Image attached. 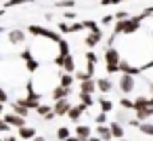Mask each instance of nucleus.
<instances>
[{"label": "nucleus", "mask_w": 153, "mask_h": 141, "mask_svg": "<svg viewBox=\"0 0 153 141\" xmlns=\"http://www.w3.org/2000/svg\"><path fill=\"white\" fill-rule=\"evenodd\" d=\"M27 32L32 34V36H44V38H48V40H53V42H59L61 40V32H53V30H46V28H42V26H30L27 28Z\"/></svg>", "instance_id": "f257e3e1"}, {"label": "nucleus", "mask_w": 153, "mask_h": 141, "mask_svg": "<svg viewBox=\"0 0 153 141\" xmlns=\"http://www.w3.org/2000/svg\"><path fill=\"white\" fill-rule=\"evenodd\" d=\"M143 19H145V15H136V17L126 19V21H124V32H122V34H124V36H130V34L138 32V28H140Z\"/></svg>", "instance_id": "f03ea898"}, {"label": "nucleus", "mask_w": 153, "mask_h": 141, "mask_svg": "<svg viewBox=\"0 0 153 141\" xmlns=\"http://www.w3.org/2000/svg\"><path fill=\"white\" fill-rule=\"evenodd\" d=\"M117 86H120V91L124 93V95H130V93H134V76H130V74H122V78H120V82H117Z\"/></svg>", "instance_id": "7ed1b4c3"}, {"label": "nucleus", "mask_w": 153, "mask_h": 141, "mask_svg": "<svg viewBox=\"0 0 153 141\" xmlns=\"http://www.w3.org/2000/svg\"><path fill=\"white\" fill-rule=\"evenodd\" d=\"M69 107H71V103L67 101V97H61V99H55V103H53V112H55L57 116H67V112H69Z\"/></svg>", "instance_id": "20e7f679"}, {"label": "nucleus", "mask_w": 153, "mask_h": 141, "mask_svg": "<svg viewBox=\"0 0 153 141\" xmlns=\"http://www.w3.org/2000/svg\"><path fill=\"white\" fill-rule=\"evenodd\" d=\"M122 61V57H120V53H117V49L111 44V46H107V51H105V65H117Z\"/></svg>", "instance_id": "39448f33"}, {"label": "nucleus", "mask_w": 153, "mask_h": 141, "mask_svg": "<svg viewBox=\"0 0 153 141\" xmlns=\"http://www.w3.org/2000/svg\"><path fill=\"white\" fill-rule=\"evenodd\" d=\"M21 59L25 61V65H27V72H36V70L40 68V63L34 59V55H32V51H30V49H25V51L21 53Z\"/></svg>", "instance_id": "423d86ee"}, {"label": "nucleus", "mask_w": 153, "mask_h": 141, "mask_svg": "<svg viewBox=\"0 0 153 141\" xmlns=\"http://www.w3.org/2000/svg\"><path fill=\"white\" fill-rule=\"evenodd\" d=\"M101 38H103V32H101V30H94V32H90V34L84 38V44H86L88 49H94V46L101 42Z\"/></svg>", "instance_id": "0eeeda50"}, {"label": "nucleus", "mask_w": 153, "mask_h": 141, "mask_svg": "<svg viewBox=\"0 0 153 141\" xmlns=\"http://www.w3.org/2000/svg\"><path fill=\"white\" fill-rule=\"evenodd\" d=\"M88 107L84 105V103H78V105H71L69 107V112H67V116H69V120H74V122H78L80 118H82V114L86 112Z\"/></svg>", "instance_id": "6e6552de"}, {"label": "nucleus", "mask_w": 153, "mask_h": 141, "mask_svg": "<svg viewBox=\"0 0 153 141\" xmlns=\"http://www.w3.org/2000/svg\"><path fill=\"white\" fill-rule=\"evenodd\" d=\"M2 118H4L11 126H15V128H19V126H23V124H25V118H23V116H19V114H15V112H9V114H4Z\"/></svg>", "instance_id": "1a4fd4ad"}, {"label": "nucleus", "mask_w": 153, "mask_h": 141, "mask_svg": "<svg viewBox=\"0 0 153 141\" xmlns=\"http://www.w3.org/2000/svg\"><path fill=\"white\" fill-rule=\"evenodd\" d=\"M117 70H120L122 74H130V76H138V74H143V70H140V68H134V65H132V63H128V61H120Z\"/></svg>", "instance_id": "9d476101"}, {"label": "nucleus", "mask_w": 153, "mask_h": 141, "mask_svg": "<svg viewBox=\"0 0 153 141\" xmlns=\"http://www.w3.org/2000/svg\"><path fill=\"white\" fill-rule=\"evenodd\" d=\"M17 137H19V139H34V137H36V128L23 124V126L17 128Z\"/></svg>", "instance_id": "9b49d317"}, {"label": "nucleus", "mask_w": 153, "mask_h": 141, "mask_svg": "<svg viewBox=\"0 0 153 141\" xmlns=\"http://www.w3.org/2000/svg\"><path fill=\"white\" fill-rule=\"evenodd\" d=\"M25 40V32L23 30H11L9 32V42L11 44H19V42H23Z\"/></svg>", "instance_id": "f8f14e48"}, {"label": "nucleus", "mask_w": 153, "mask_h": 141, "mask_svg": "<svg viewBox=\"0 0 153 141\" xmlns=\"http://www.w3.org/2000/svg\"><path fill=\"white\" fill-rule=\"evenodd\" d=\"M76 135L80 137V141H88V137L92 135V128L86 126V124H78L76 126Z\"/></svg>", "instance_id": "ddd939ff"}, {"label": "nucleus", "mask_w": 153, "mask_h": 141, "mask_svg": "<svg viewBox=\"0 0 153 141\" xmlns=\"http://www.w3.org/2000/svg\"><path fill=\"white\" fill-rule=\"evenodd\" d=\"M61 70H63V72H69V74H74V72H76V59H74V55H71V53L63 59Z\"/></svg>", "instance_id": "4468645a"}, {"label": "nucleus", "mask_w": 153, "mask_h": 141, "mask_svg": "<svg viewBox=\"0 0 153 141\" xmlns=\"http://www.w3.org/2000/svg\"><path fill=\"white\" fill-rule=\"evenodd\" d=\"M111 88H113L111 78H99V80H97V91H101V93H109Z\"/></svg>", "instance_id": "2eb2a0df"}, {"label": "nucleus", "mask_w": 153, "mask_h": 141, "mask_svg": "<svg viewBox=\"0 0 153 141\" xmlns=\"http://www.w3.org/2000/svg\"><path fill=\"white\" fill-rule=\"evenodd\" d=\"M94 91H97V82H94L92 78H88V80H82V82H80V93H90V95H92Z\"/></svg>", "instance_id": "dca6fc26"}, {"label": "nucleus", "mask_w": 153, "mask_h": 141, "mask_svg": "<svg viewBox=\"0 0 153 141\" xmlns=\"http://www.w3.org/2000/svg\"><path fill=\"white\" fill-rule=\"evenodd\" d=\"M97 135H99L103 141H111V139H113V137H111V128L105 126V124H99V126H97Z\"/></svg>", "instance_id": "f3484780"}, {"label": "nucleus", "mask_w": 153, "mask_h": 141, "mask_svg": "<svg viewBox=\"0 0 153 141\" xmlns=\"http://www.w3.org/2000/svg\"><path fill=\"white\" fill-rule=\"evenodd\" d=\"M69 93H71V88H67V86H61V84H59V86L51 93V97H53V99H61V97H69Z\"/></svg>", "instance_id": "a211bd4d"}, {"label": "nucleus", "mask_w": 153, "mask_h": 141, "mask_svg": "<svg viewBox=\"0 0 153 141\" xmlns=\"http://www.w3.org/2000/svg\"><path fill=\"white\" fill-rule=\"evenodd\" d=\"M109 128H111V137H113V139H122V137H124V126H122L120 122H111Z\"/></svg>", "instance_id": "6ab92c4d"}, {"label": "nucleus", "mask_w": 153, "mask_h": 141, "mask_svg": "<svg viewBox=\"0 0 153 141\" xmlns=\"http://www.w3.org/2000/svg\"><path fill=\"white\" fill-rule=\"evenodd\" d=\"M151 116H153V105H145V107L136 110V118H138V120H147V118H151Z\"/></svg>", "instance_id": "aec40b11"}, {"label": "nucleus", "mask_w": 153, "mask_h": 141, "mask_svg": "<svg viewBox=\"0 0 153 141\" xmlns=\"http://www.w3.org/2000/svg\"><path fill=\"white\" fill-rule=\"evenodd\" d=\"M138 130H140L145 137H153V122H140V124H138Z\"/></svg>", "instance_id": "412c9836"}, {"label": "nucleus", "mask_w": 153, "mask_h": 141, "mask_svg": "<svg viewBox=\"0 0 153 141\" xmlns=\"http://www.w3.org/2000/svg\"><path fill=\"white\" fill-rule=\"evenodd\" d=\"M13 112H15V114H19V116H23V118H27V114H30V110H27L23 103H19V101H15V103H13Z\"/></svg>", "instance_id": "4be33fe9"}, {"label": "nucleus", "mask_w": 153, "mask_h": 141, "mask_svg": "<svg viewBox=\"0 0 153 141\" xmlns=\"http://www.w3.org/2000/svg\"><path fill=\"white\" fill-rule=\"evenodd\" d=\"M71 84H74V76H71L69 72H63V74H61V86L71 88Z\"/></svg>", "instance_id": "5701e85b"}, {"label": "nucleus", "mask_w": 153, "mask_h": 141, "mask_svg": "<svg viewBox=\"0 0 153 141\" xmlns=\"http://www.w3.org/2000/svg\"><path fill=\"white\" fill-rule=\"evenodd\" d=\"M80 101H82L86 107L94 105V101H92V95H90V93H80Z\"/></svg>", "instance_id": "b1692460"}, {"label": "nucleus", "mask_w": 153, "mask_h": 141, "mask_svg": "<svg viewBox=\"0 0 153 141\" xmlns=\"http://www.w3.org/2000/svg\"><path fill=\"white\" fill-rule=\"evenodd\" d=\"M99 105H101V112H107V114L113 110V101H109V99H101Z\"/></svg>", "instance_id": "393cba45"}, {"label": "nucleus", "mask_w": 153, "mask_h": 141, "mask_svg": "<svg viewBox=\"0 0 153 141\" xmlns=\"http://www.w3.org/2000/svg\"><path fill=\"white\" fill-rule=\"evenodd\" d=\"M48 112H53V107H51V105H46V103H40V105L36 107V114H38V116H42V118H44Z\"/></svg>", "instance_id": "a878e982"}, {"label": "nucleus", "mask_w": 153, "mask_h": 141, "mask_svg": "<svg viewBox=\"0 0 153 141\" xmlns=\"http://www.w3.org/2000/svg\"><path fill=\"white\" fill-rule=\"evenodd\" d=\"M69 135H71V133H69V128H67V126H61V128H57V139H59V141H65Z\"/></svg>", "instance_id": "bb28decb"}, {"label": "nucleus", "mask_w": 153, "mask_h": 141, "mask_svg": "<svg viewBox=\"0 0 153 141\" xmlns=\"http://www.w3.org/2000/svg\"><path fill=\"white\" fill-rule=\"evenodd\" d=\"M74 78L82 82V80H88V78H92V74H90L88 70H86V72H76V74H74Z\"/></svg>", "instance_id": "cd10ccee"}, {"label": "nucleus", "mask_w": 153, "mask_h": 141, "mask_svg": "<svg viewBox=\"0 0 153 141\" xmlns=\"http://www.w3.org/2000/svg\"><path fill=\"white\" fill-rule=\"evenodd\" d=\"M120 105H122L124 110H134V101H132V99H128V97L120 99Z\"/></svg>", "instance_id": "c85d7f7f"}, {"label": "nucleus", "mask_w": 153, "mask_h": 141, "mask_svg": "<svg viewBox=\"0 0 153 141\" xmlns=\"http://www.w3.org/2000/svg\"><path fill=\"white\" fill-rule=\"evenodd\" d=\"M25 2H34V0H9L4 7L7 9H13V7H19V4H25Z\"/></svg>", "instance_id": "c756f323"}, {"label": "nucleus", "mask_w": 153, "mask_h": 141, "mask_svg": "<svg viewBox=\"0 0 153 141\" xmlns=\"http://www.w3.org/2000/svg\"><path fill=\"white\" fill-rule=\"evenodd\" d=\"M94 122H97V124H105V122H107V112H99V114L94 116Z\"/></svg>", "instance_id": "7c9ffc66"}, {"label": "nucleus", "mask_w": 153, "mask_h": 141, "mask_svg": "<svg viewBox=\"0 0 153 141\" xmlns=\"http://www.w3.org/2000/svg\"><path fill=\"white\" fill-rule=\"evenodd\" d=\"M74 0H61V2H57V7H61V9H74Z\"/></svg>", "instance_id": "2f4dec72"}, {"label": "nucleus", "mask_w": 153, "mask_h": 141, "mask_svg": "<svg viewBox=\"0 0 153 141\" xmlns=\"http://www.w3.org/2000/svg\"><path fill=\"white\" fill-rule=\"evenodd\" d=\"M11 128H13V126H11V124H9V122H7L4 118H2V120H0V133H9Z\"/></svg>", "instance_id": "473e14b6"}, {"label": "nucleus", "mask_w": 153, "mask_h": 141, "mask_svg": "<svg viewBox=\"0 0 153 141\" xmlns=\"http://www.w3.org/2000/svg\"><path fill=\"white\" fill-rule=\"evenodd\" d=\"M86 61H88V63H92V65H94V63H97V61H99V57H97V55H94V53H92V51H90V53H86Z\"/></svg>", "instance_id": "72a5a7b5"}, {"label": "nucleus", "mask_w": 153, "mask_h": 141, "mask_svg": "<svg viewBox=\"0 0 153 141\" xmlns=\"http://www.w3.org/2000/svg\"><path fill=\"white\" fill-rule=\"evenodd\" d=\"M84 28H88L90 32H94V30H101V28H99L94 21H84Z\"/></svg>", "instance_id": "f704fd0d"}, {"label": "nucleus", "mask_w": 153, "mask_h": 141, "mask_svg": "<svg viewBox=\"0 0 153 141\" xmlns=\"http://www.w3.org/2000/svg\"><path fill=\"white\" fill-rule=\"evenodd\" d=\"M7 101H9V95H7V91L2 86H0V103H7Z\"/></svg>", "instance_id": "c9c22d12"}, {"label": "nucleus", "mask_w": 153, "mask_h": 141, "mask_svg": "<svg viewBox=\"0 0 153 141\" xmlns=\"http://www.w3.org/2000/svg\"><path fill=\"white\" fill-rule=\"evenodd\" d=\"M59 32H61V34H71V32H69V26H67V23H59Z\"/></svg>", "instance_id": "e433bc0d"}, {"label": "nucleus", "mask_w": 153, "mask_h": 141, "mask_svg": "<svg viewBox=\"0 0 153 141\" xmlns=\"http://www.w3.org/2000/svg\"><path fill=\"white\" fill-rule=\"evenodd\" d=\"M117 65H120V63H117ZM117 65H105V68H107V74H117V72H120Z\"/></svg>", "instance_id": "4c0bfd02"}, {"label": "nucleus", "mask_w": 153, "mask_h": 141, "mask_svg": "<svg viewBox=\"0 0 153 141\" xmlns=\"http://www.w3.org/2000/svg\"><path fill=\"white\" fill-rule=\"evenodd\" d=\"M113 17H115V19H128V13H126V11H120V13H115Z\"/></svg>", "instance_id": "58836bf2"}, {"label": "nucleus", "mask_w": 153, "mask_h": 141, "mask_svg": "<svg viewBox=\"0 0 153 141\" xmlns=\"http://www.w3.org/2000/svg\"><path fill=\"white\" fill-rule=\"evenodd\" d=\"M113 19H115L113 15H105V17H103V26H109V23H111Z\"/></svg>", "instance_id": "ea45409f"}, {"label": "nucleus", "mask_w": 153, "mask_h": 141, "mask_svg": "<svg viewBox=\"0 0 153 141\" xmlns=\"http://www.w3.org/2000/svg\"><path fill=\"white\" fill-rule=\"evenodd\" d=\"M128 124H130V126H136V128H138V124H140V122H138V118H136V120L132 118V120H128Z\"/></svg>", "instance_id": "a19ab883"}, {"label": "nucleus", "mask_w": 153, "mask_h": 141, "mask_svg": "<svg viewBox=\"0 0 153 141\" xmlns=\"http://www.w3.org/2000/svg\"><path fill=\"white\" fill-rule=\"evenodd\" d=\"M4 141H19V139H17V137H13V135H7V137H4Z\"/></svg>", "instance_id": "79ce46f5"}, {"label": "nucleus", "mask_w": 153, "mask_h": 141, "mask_svg": "<svg viewBox=\"0 0 153 141\" xmlns=\"http://www.w3.org/2000/svg\"><path fill=\"white\" fill-rule=\"evenodd\" d=\"M65 141H80V137H78V135H76V137H71V135H69V137H67Z\"/></svg>", "instance_id": "37998d69"}, {"label": "nucleus", "mask_w": 153, "mask_h": 141, "mask_svg": "<svg viewBox=\"0 0 153 141\" xmlns=\"http://www.w3.org/2000/svg\"><path fill=\"white\" fill-rule=\"evenodd\" d=\"M88 141H103V139H101L99 135H97V137H92V135H90V137H88Z\"/></svg>", "instance_id": "c03bdc74"}, {"label": "nucleus", "mask_w": 153, "mask_h": 141, "mask_svg": "<svg viewBox=\"0 0 153 141\" xmlns=\"http://www.w3.org/2000/svg\"><path fill=\"white\" fill-rule=\"evenodd\" d=\"M32 141H46V139H44V137H38V135H36V137H34Z\"/></svg>", "instance_id": "a18cd8bd"}, {"label": "nucleus", "mask_w": 153, "mask_h": 141, "mask_svg": "<svg viewBox=\"0 0 153 141\" xmlns=\"http://www.w3.org/2000/svg\"><path fill=\"white\" fill-rule=\"evenodd\" d=\"M101 4H103V7H107V4H111V0H101Z\"/></svg>", "instance_id": "49530a36"}, {"label": "nucleus", "mask_w": 153, "mask_h": 141, "mask_svg": "<svg viewBox=\"0 0 153 141\" xmlns=\"http://www.w3.org/2000/svg\"><path fill=\"white\" fill-rule=\"evenodd\" d=\"M2 112H4V103H0V116H2Z\"/></svg>", "instance_id": "de8ad7c7"}, {"label": "nucleus", "mask_w": 153, "mask_h": 141, "mask_svg": "<svg viewBox=\"0 0 153 141\" xmlns=\"http://www.w3.org/2000/svg\"><path fill=\"white\" fill-rule=\"evenodd\" d=\"M117 2H124V0H111V4H117Z\"/></svg>", "instance_id": "09e8293b"}, {"label": "nucleus", "mask_w": 153, "mask_h": 141, "mask_svg": "<svg viewBox=\"0 0 153 141\" xmlns=\"http://www.w3.org/2000/svg\"><path fill=\"white\" fill-rule=\"evenodd\" d=\"M149 103H151V105H153V97H151V99H149Z\"/></svg>", "instance_id": "8fccbe9b"}, {"label": "nucleus", "mask_w": 153, "mask_h": 141, "mask_svg": "<svg viewBox=\"0 0 153 141\" xmlns=\"http://www.w3.org/2000/svg\"><path fill=\"white\" fill-rule=\"evenodd\" d=\"M151 93H153V84H151Z\"/></svg>", "instance_id": "3c124183"}, {"label": "nucleus", "mask_w": 153, "mask_h": 141, "mask_svg": "<svg viewBox=\"0 0 153 141\" xmlns=\"http://www.w3.org/2000/svg\"><path fill=\"white\" fill-rule=\"evenodd\" d=\"M0 141H4V139H2V137H0Z\"/></svg>", "instance_id": "603ef678"}, {"label": "nucleus", "mask_w": 153, "mask_h": 141, "mask_svg": "<svg viewBox=\"0 0 153 141\" xmlns=\"http://www.w3.org/2000/svg\"><path fill=\"white\" fill-rule=\"evenodd\" d=\"M122 141H128V139H122Z\"/></svg>", "instance_id": "864d4df0"}, {"label": "nucleus", "mask_w": 153, "mask_h": 141, "mask_svg": "<svg viewBox=\"0 0 153 141\" xmlns=\"http://www.w3.org/2000/svg\"><path fill=\"white\" fill-rule=\"evenodd\" d=\"M0 32H2V28H0Z\"/></svg>", "instance_id": "5fc2aeb1"}, {"label": "nucleus", "mask_w": 153, "mask_h": 141, "mask_svg": "<svg viewBox=\"0 0 153 141\" xmlns=\"http://www.w3.org/2000/svg\"><path fill=\"white\" fill-rule=\"evenodd\" d=\"M0 59H2V55H0Z\"/></svg>", "instance_id": "6e6d98bb"}, {"label": "nucleus", "mask_w": 153, "mask_h": 141, "mask_svg": "<svg viewBox=\"0 0 153 141\" xmlns=\"http://www.w3.org/2000/svg\"><path fill=\"white\" fill-rule=\"evenodd\" d=\"M111 141H115V139H111Z\"/></svg>", "instance_id": "4d7b16f0"}, {"label": "nucleus", "mask_w": 153, "mask_h": 141, "mask_svg": "<svg viewBox=\"0 0 153 141\" xmlns=\"http://www.w3.org/2000/svg\"><path fill=\"white\" fill-rule=\"evenodd\" d=\"M151 36H153V34H151Z\"/></svg>", "instance_id": "13d9d810"}]
</instances>
